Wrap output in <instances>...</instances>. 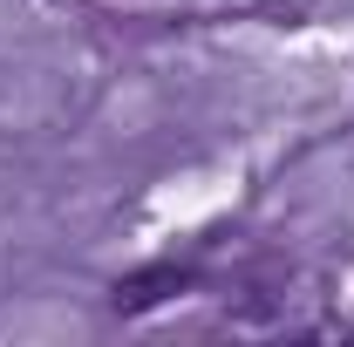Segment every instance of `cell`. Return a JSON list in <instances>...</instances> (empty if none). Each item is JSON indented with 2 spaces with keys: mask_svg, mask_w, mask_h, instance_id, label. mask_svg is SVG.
<instances>
[{
  "mask_svg": "<svg viewBox=\"0 0 354 347\" xmlns=\"http://www.w3.org/2000/svg\"><path fill=\"white\" fill-rule=\"evenodd\" d=\"M191 286V272L184 265H150V272H130V279H116V313H143V306H157V300H171V293H184Z\"/></svg>",
  "mask_w": 354,
  "mask_h": 347,
  "instance_id": "cell-1",
  "label": "cell"
}]
</instances>
